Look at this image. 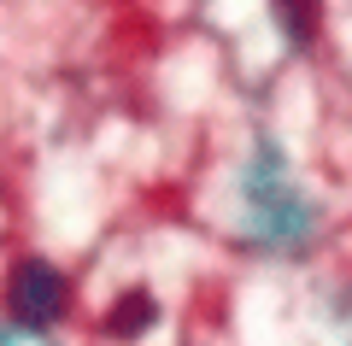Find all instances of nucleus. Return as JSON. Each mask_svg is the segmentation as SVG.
Returning <instances> with one entry per match:
<instances>
[{"instance_id":"1","label":"nucleus","mask_w":352,"mask_h":346,"mask_svg":"<svg viewBox=\"0 0 352 346\" xmlns=\"http://www.w3.org/2000/svg\"><path fill=\"white\" fill-rule=\"evenodd\" d=\"M6 299H12V317L18 323L41 329V323H53L65 311V276L53 270V264H18Z\"/></svg>"},{"instance_id":"2","label":"nucleus","mask_w":352,"mask_h":346,"mask_svg":"<svg viewBox=\"0 0 352 346\" xmlns=\"http://www.w3.org/2000/svg\"><path fill=\"white\" fill-rule=\"evenodd\" d=\"M276 18H282V36L311 47L317 30H323V0H276Z\"/></svg>"},{"instance_id":"3","label":"nucleus","mask_w":352,"mask_h":346,"mask_svg":"<svg viewBox=\"0 0 352 346\" xmlns=\"http://www.w3.org/2000/svg\"><path fill=\"white\" fill-rule=\"evenodd\" d=\"M153 317H159L153 294H124V299L112 305V317H106V329H112V334H141Z\"/></svg>"}]
</instances>
